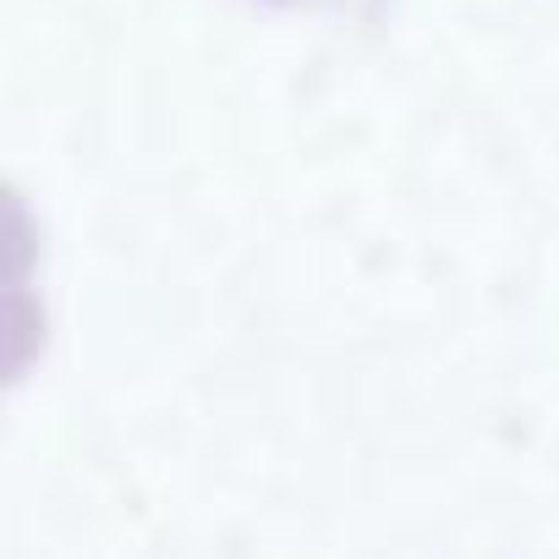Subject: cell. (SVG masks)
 Returning <instances> with one entry per match:
<instances>
[{"mask_svg":"<svg viewBox=\"0 0 559 559\" xmlns=\"http://www.w3.org/2000/svg\"><path fill=\"white\" fill-rule=\"evenodd\" d=\"M39 219L28 209V198L17 187L0 181V286H28L39 269Z\"/></svg>","mask_w":559,"mask_h":559,"instance_id":"7a4b0ae2","label":"cell"},{"mask_svg":"<svg viewBox=\"0 0 559 559\" xmlns=\"http://www.w3.org/2000/svg\"><path fill=\"white\" fill-rule=\"evenodd\" d=\"M45 302L28 286H0V390L17 384L39 357H45Z\"/></svg>","mask_w":559,"mask_h":559,"instance_id":"6da1fadb","label":"cell"}]
</instances>
